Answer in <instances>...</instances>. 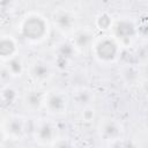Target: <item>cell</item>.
I'll return each instance as SVG.
<instances>
[{
    "label": "cell",
    "mask_w": 148,
    "mask_h": 148,
    "mask_svg": "<svg viewBox=\"0 0 148 148\" xmlns=\"http://www.w3.org/2000/svg\"><path fill=\"white\" fill-rule=\"evenodd\" d=\"M6 138H7V135H6L5 131H3V128H0V148L3 146V143L6 141Z\"/></svg>",
    "instance_id": "cell-23"
},
{
    "label": "cell",
    "mask_w": 148,
    "mask_h": 148,
    "mask_svg": "<svg viewBox=\"0 0 148 148\" xmlns=\"http://www.w3.org/2000/svg\"><path fill=\"white\" fill-rule=\"evenodd\" d=\"M97 131H98V134H99V136L102 139H104V140L110 142L112 140L121 138L123 126L117 119H113V118H110V117H105V118H102L98 121Z\"/></svg>",
    "instance_id": "cell-7"
},
{
    "label": "cell",
    "mask_w": 148,
    "mask_h": 148,
    "mask_svg": "<svg viewBox=\"0 0 148 148\" xmlns=\"http://www.w3.org/2000/svg\"><path fill=\"white\" fill-rule=\"evenodd\" d=\"M52 23L59 32L64 35L73 34L77 29V16L71 9L57 8L52 13Z\"/></svg>",
    "instance_id": "cell-5"
},
{
    "label": "cell",
    "mask_w": 148,
    "mask_h": 148,
    "mask_svg": "<svg viewBox=\"0 0 148 148\" xmlns=\"http://www.w3.org/2000/svg\"><path fill=\"white\" fill-rule=\"evenodd\" d=\"M3 131L7 136H10L12 139L18 140L24 134V121L21 117H10L5 123Z\"/></svg>",
    "instance_id": "cell-12"
},
{
    "label": "cell",
    "mask_w": 148,
    "mask_h": 148,
    "mask_svg": "<svg viewBox=\"0 0 148 148\" xmlns=\"http://www.w3.org/2000/svg\"><path fill=\"white\" fill-rule=\"evenodd\" d=\"M96 117V111L92 106H86L82 109V113H81V118L83 121L86 123H90L95 119Z\"/></svg>",
    "instance_id": "cell-19"
},
{
    "label": "cell",
    "mask_w": 148,
    "mask_h": 148,
    "mask_svg": "<svg viewBox=\"0 0 148 148\" xmlns=\"http://www.w3.org/2000/svg\"><path fill=\"white\" fill-rule=\"evenodd\" d=\"M68 96L65 91L53 89L47 92H44L43 108L51 114L61 116L66 113L68 109Z\"/></svg>",
    "instance_id": "cell-4"
},
{
    "label": "cell",
    "mask_w": 148,
    "mask_h": 148,
    "mask_svg": "<svg viewBox=\"0 0 148 148\" xmlns=\"http://www.w3.org/2000/svg\"><path fill=\"white\" fill-rule=\"evenodd\" d=\"M52 146L53 148H72V145L67 139H60V138H58Z\"/></svg>",
    "instance_id": "cell-20"
},
{
    "label": "cell",
    "mask_w": 148,
    "mask_h": 148,
    "mask_svg": "<svg viewBox=\"0 0 148 148\" xmlns=\"http://www.w3.org/2000/svg\"><path fill=\"white\" fill-rule=\"evenodd\" d=\"M94 39H95V35L90 28H81V29H76L72 34L71 43L76 52H86L90 50Z\"/></svg>",
    "instance_id": "cell-8"
},
{
    "label": "cell",
    "mask_w": 148,
    "mask_h": 148,
    "mask_svg": "<svg viewBox=\"0 0 148 148\" xmlns=\"http://www.w3.org/2000/svg\"><path fill=\"white\" fill-rule=\"evenodd\" d=\"M73 99L82 108L91 106V103L95 101V94L87 87H79L73 91Z\"/></svg>",
    "instance_id": "cell-13"
},
{
    "label": "cell",
    "mask_w": 148,
    "mask_h": 148,
    "mask_svg": "<svg viewBox=\"0 0 148 148\" xmlns=\"http://www.w3.org/2000/svg\"><path fill=\"white\" fill-rule=\"evenodd\" d=\"M44 92H40L37 89H28L22 96V103L24 108L31 112H36L43 108Z\"/></svg>",
    "instance_id": "cell-10"
},
{
    "label": "cell",
    "mask_w": 148,
    "mask_h": 148,
    "mask_svg": "<svg viewBox=\"0 0 148 148\" xmlns=\"http://www.w3.org/2000/svg\"><path fill=\"white\" fill-rule=\"evenodd\" d=\"M18 34L29 43H40L50 35L49 20L37 12L25 13L18 22Z\"/></svg>",
    "instance_id": "cell-1"
},
{
    "label": "cell",
    "mask_w": 148,
    "mask_h": 148,
    "mask_svg": "<svg viewBox=\"0 0 148 148\" xmlns=\"http://www.w3.org/2000/svg\"><path fill=\"white\" fill-rule=\"evenodd\" d=\"M34 140L40 146H50L56 142L58 136V128L56 125L47 120H40L36 123L32 131Z\"/></svg>",
    "instance_id": "cell-6"
},
{
    "label": "cell",
    "mask_w": 148,
    "mask_h": 148,
    "mask_svg": "<svg viewBox=\"0 0 148 148\" xmlns=\"http://www.w3.org/2000/svg\"><path fill=\"white\" fill-rule=\"evenodd\" d=\"M109 148H126V146H125L124 140L121 138H119V139L110 141L109 142Z\"/></svg>",
    "instance_id": "cell-21"
},
{
    "label": "cell",
    "mask_w": 148,
    "mask_h": 148,
    "mask_svg": "<svg viewBox=\"0 0 148 148\" xmlns=\"http://www.w3.org/2000/svg\"><path fill=\"white\" fill-rule=\"evenodd\" d=\"M113 22H114V20H113V17H112V15L110 13L102 12L95 18V27L99 31L105 32V31L111 30V28L113 25Z\"/></svg>",
    "instance_id": "cell-15"
},
{
    "label": "cell",
    "mask_w": 148,
    "mask_h": 148,
    "mask_svg": "<svg viewBox=\"0 0 148 148\" xmlns=\"http://www.w3.org/2000/svg\"><path fill=\"white\" fill-rule=\"evenodd\" d=\"M75 53H76V51L71 42H62L57 47V57L58 58H64V59L71 60Z\"/></svg>",
    "instance_id": "cell-17"
},
{
    "label": "cell",
    "mask_w": 148,
    "mask_h": 148,
    "mask_svg": "<svg viewBox=\"0 0 148 148\" xmlns=\"http://www.w3.org/2000/svg\"><path fill=\"white\" fill-rule=\"evenodd\" d=\"M17 98L18 94L14 87L6 84L0 89V102L3 105H12L17 101Z\"/></svg>",
    "instance_id": "cell-16"
},
{
    "label": "cell",
    "mask_w": 148,
    "mask_h": 148,
    "mask_svg": "<svg viewBox=\"0 0 148 148\" xmlns=\"http://www.w3.org/2000/svg\"><path fill=\"white\" fill-rule=\"evenodd\" d=\"M6 67V69L8 71L10 77H17V76H21L24 72V64H23V60L16 56L9 60L6 61V65H3Z\"/></svg>",
    "instance_id": "cell-14"
},
{
    "label": "cell",
    "mask_w": 148,
    "mask_h": 148,
    "mask_svg": "<svg viewBox=\"0 0 148 148\" xmlns=\"http://www.w3.org/2000/svg\"><path fill=\"white\" fill-rule=\"evenodd\" d=\"M90 50L95 59L101 64H112L120 56V45L112 36L95 37Z\"/></svg>",
    "instance_id": "cell-2"
},
{
    "label": "cell",
    "mask_w": 148,
    "mask_h": 148,
    "mask_svg": "<svg viewBox=\"0 0 148 148\" xmlns=\"http://www.w3.org/2000/svg\"><path fill=\"white\" fill-rule=\"evenodd\" d=\"M111 30L113 39L120 46H130L139 34L135 22L128 17H123L114 21Z\"/></svg>",
    "instance_id": "cell-3"
},
{
    "label": "cell",
    "mask_w": 148,
    "mask_h": 148,
    "mask_svg": "<svg viewBox=\"0 0 148 148\" xmlns=\"http://www.w3.org/2000/svg\"><path fill=\"white\" fill-rule=\"evenodd\" d=\"M29 76L31 77L32 81L37 82V83H42L47 81L51 75H52V71L49 66V64L44 62V61H35L31 64V66L29 67Z\"/></svg>",
    "instance_id": "cell-11"
},
{
    "label": "cell",
    "mask_w": 148,
    "mask_h": 148,
    "mask_svg": "<svg viewBox=\"0 0 148 148\" xmlns=\"http://www.w3.org/2000/svg\"><path fill=\"white\" fill-rule=\"evenodd\" d=\"M138 71L133 66H125L121 71V76L127 83H133L138 77Z\"/></svg>",
    "instance_id": "cell-18"
},
{
    "label": "cell",
    "mask_w": 148,
    "mask_h": 148,
    "mask_svg": "<svg viewBox=\"0 0 148 148\" xmlns=\"http://www.w3.org/2000/svg\"><path fill=\"white\" fill-rule=\"evenodd\" d=\"M68 64H69V60H67V59L58 58V57H57V59H56V65H57V67H59L60 69H65Z\"/></svg>",
    "instance_id": "cell-22"
},
{
    "label": "cell",
    "mask_w": 148,
    "mask_h": 148,
    "mask_svg": "<svg viewBox=\"0 0 148 148\" xmlns=\"http://www.w3.org/2000/svg\"><path fill=\"white\" fill-rule=\"evenodd\" d=\"M18 44L15 37L12 35H2L0 36V59L7 61L17 56Z\"/></svg>",
    "instance_id": "cell-9"
}]
</instances>
